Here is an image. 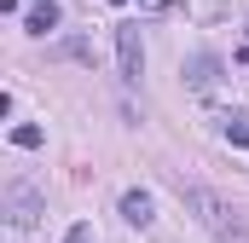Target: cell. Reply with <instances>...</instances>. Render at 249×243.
I'll return each mask as SVG.
<instances>
[{"mask_svg":"<svg viewBox=\"0 0 249 243\" xmlns=\"http://www.w3.org/2000/svg\"><path fill=\"white\" fill-rule=\"evenodd\" d=\"M41 214H47V203H41V191H35L29 180H12V185H6V220H12L18 232H29Z\"/></svg>","mask_w":249,"mask_h":243,"instance_id":"obj_2","label":"cell"},{"mask_svg":"<svg viewBox=\"0 0 249 243\" xmlns=\"http://www.w3.org/2000/svg\"><path fill=\"white\" fill-rule=\"evenodd\" d=\"M116 58H122V81H139V69H145V47H139V23H122V29H116Z\"/></svg>","mask_w":249,"mask_h":243,"instance_id":"obj_3","label":"cell"},{"mask_svg":"<svg viewBox=\"0 0 249 243\" xmlns=\"http://www.w3.org/2000/svg\"><path fill=\"white\" fill-rule=\"evenodd\" d=\"M186 81L197 87V93H214V81H220V58H214V52H191V58H186Z\"/></svg>","mask_w":249,"mask_h":243,"instance_id":"obj_4","label":"cell"},{"mask_svg":"<svg viewBox=\"0 0 249 243\" xmlns=\"http://www.w3.org/2000/svg\"><path fill=\"white\" fill-rule=\"evenodd\" d=\"M110 6H127V0H110Z\"/></svg>","mask_w":249,"mask_h":243,"instance_id":"obj_11","label":"cell"},{"mask_svg":"<svg viewBox=\"0 0 249 243\" xmlns=\"http://www.w3.org/2000/svg\"><path fill=\"white\" fill-rule=\"evenodd\" d=\"M23 23H29V35H53V29H58V6H53V0H41V6H29V17H23Z\"/></svg>","mask_w":249,"mask_h":243,"instance_id":"obj_6","label":"cell"},{"mask_svg":"<svg viewBox=\"0 0 249 243\" xmlns=\"http://www.w3.org/2000/svg\"><path fill=\"white\" fill-rule=\"evenodd\" d=\"M122 220L127 226H151V197L145 191H122Z\"/></svg>","mask_w":249,"mask_h":243,"instance_id":"obj_5","label":"cell"},{"mask_svg":"<svg viewBox=\"0 0 249 243\" xmlns=\"http://www.w3.org/2000/svg\"><path fill=\"white\" fill-rule=\"evenodd\" d=\"M226 139H232V145H249V116H244V110L226 116Z\"/></svg>","mask_w":249,"mask_h":243,"instance_id":"obj_7","label":"cell"},{"mask_svg":"<svg viewBox=\"0 0 249 243\" xmlns=\"http://www.w3.org/2000/svg\"><path fill=\"white\" fill-rule=\"evenodd\" d=\"M238 64H244V69H249V52H238Z\"/></svg>","mask_w":249,"mask_h":243,"instance_id":"obj_10","label":"cell"},{"mask_svg":"<svg viewBox=\"0 0 249 243\" xmlns=\"http://www.w3.org/2000/svg\"><path fill=\"white\" fill-rule=\"evenodd\" d=\"M12 145H18V151H35V145H41V127H29V122L12 127Z\"/></svg>","mask_w":249,"mask_h":243,"instance_id":"obj_8","label":"cell"},{"mask_svg":"<svg viewBox=\"0 0 249 243\" xmlns=\"http://www.w3.org/2000/svg\"><path fill=\"white\" fill-rule=\"evenodd\" d=\"M64 243H93V226H87V220H75V226L64 232Z\"/></svg>","mask_w":249,"mask_h":243,"instance_id":"obj_9","label":"cell"},{"mask_svg":"<svg viewBox=\"0 0 249 243\" xmlns=\"http://www.w3.org/2000/svg\"><path fill=\"white\" fill-rule=\"evenodd\" d=\"M180 197H186V208L197 214V226L209 232L214 243H249V220L220 197V191H209V185H186L180 180Z\"/></svg>","mask_w":249,"mask_h":243,"instance_id":"obj_1","label":"cell"}]
</instances>
